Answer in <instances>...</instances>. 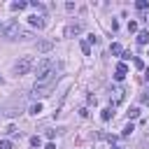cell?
<instances>
[{
  "mask_svg": "<svg viewBox=\"0 0 149 149\" xmlns=\"http://www.w3.org/2000/svg\"><path fill=\"white\" fill-rule=\"evenodd\" d=\"M28 7V2H23V0H19V2H12V9L14 12H19V9H26Z\"/></svg>",
  "mask_w": 149,
  "mask_h": 149,
  "instance_id": "7c38bea8",
  "label": "cell"
},
{
  "mask_svg": "<svg viewBox=\"0 0 149 149\" xmlns=\"http://www.w3.org/2000/svg\"><path fill=\"white\" fill-rule=\"evenodd\" d=\"M84 28H86L84 21H74V23H70V26L65 28V37H77L79 33H84Z\"/></svg>",
  "mask_w": 149,
  "mask_h": 149,
  "instance_id": "8992f818",
  "label": "cell"
},
{
  "mask_svg": "<svg viewBox=\"0 0 149 149\" xmlns=\"http://www.w3.org/2000/svg\"><path fill=\"white\" fill-rule=\"evenodd\" d=\"M56 81H58V72L51 70L49 74H44V77H40V79L35 81V86H33V95H49V93L54 91Z\"/></svg>",
  "mask_w": 149,
  "mask_h": 149,
  "instance_id": "6da1fadb",
  "label": "cell"
},
{
  "mask_svg": "<svg viewBox=\"0 0 149 149\" xmlns=\"http://www.w3.org/2000/svg\"><path fill=\"white\" fill-rule=\"evenodd\" d=\"M81 51L88 56V54H91V44H88V42H81Z\"/></svg>",
  "mask_w": 149,
  "mask_h": 149,
  "instance_id": "ac0fdd59",
  "label": "cell"
},
{
  "mask_svg": "<svg viewBox=\"0 0 149 149\" xmlns=\"http://www.w3.org/2000/svg\"><path fill=\"white\" fill-rule=\"evenodd\" d=\"M109 51H112V54H123V49H121V44H119V42H114V44L109 47Z\"/></svg>",
  "mask_w": 149,
  "mask_h": 149,
  "instance_id": "5bb4252c",
  "label": "cell"
},
{
  "mask_svg": "<svg viewBox=\"0 0 149 149\" xmlns=\"http://www.w3.org/2000/svg\"><path fill=\"white\" fill-rule=\"evenodd\" d=\"M2 35H5L7 40H19V37H21V40H28V37H30V33H23L16 21H9V23L2 28Z\"/></svg>",
  "mask_w": 149,
  "mask_h": 149,
  "instance_id": "7a4b0ae2",
  "label": "cell"
},
{
  "mask_svg": "<svg viewBox=\"0 0 149 149\" xmlns=\"http://www.w3.org/2000/svg\"><path fill=\"white\" fill-rule=\"evenodd\" d=\"M112 149H119V147H112Z\"/></svg>",
  "mask_w": 149,
  "mask_h": 149,
  "instance_id": "f1b7e54d",
  "label": "cell"
},
{
  "mask_svg": "<svg viewBox=\"0 0 149 149\" xmlns=\"http://www.w3.org/2000/svg\"><path fill=\"white\" fill-rule=\"evenodd\" d=\"M30 144H33V147H40V144H42V140H40L37 135H33V137H30Z\"/></svg>",
  "mask_w": 149,
  "mask_h": 149,
  "instance_id": "ffe728a7",
  "label": "cell"
},
{
  "mask_svg": "<svg viewBox=\"0 0 149 149\" xmlns=\"http://www.w3.org/2000/svg\"><path fill=\"white\" fill-rule=\"evenodd\" d=\"M133 130H135V126H133V123H126V126H123V135H130Z\"/></svg>",
  "mask_w": 149,
  "mask_h": 149,
  "instance_id": "e0dca14e",
  "label": "cell"
},
{
  "mask_svg": "<svg viewBox=\"0 0 149 149\" xmlns=\"http://www.w3.org/2000/svg\"><path fill=\"white\" fill-rule=\"evenodd\" d=\"M140 100H142V102H144V105H149V95H147V93H144V95H142V98H140Z\"/></svg>",
  "mask_w": 149,
  "mask_h": 149,
  "instance_id": "d4e9b609",
  "label": "cell"
},
{
  "mask_svg": "<svg viewBox=\"0 0 149 149\" xmlns=\"http://www.w3.org/2000/svg\"><path fill=\"white\" fill-rule=\"evenodd\" d=\"M54 47V40H40L37 42V51H49Z\"/></svg>",
  "mask_w": 149,
  "mask_h": 149,
  "instance_id": "ba28073f",
  "label": "cell"
},
{
  "mask_svg": "<svg viewBox=\"0 0 149 149\" xmlns=\"http://www.w3.org/2000/svg\"><path fill=\"white\" fill-rule=\"evenodd\" d=\"M147 56H149V51H147Z\"/></svg>",
  "mask_w": 149,
  "mask_h": 149,
  "instance_id": "f546056e",
  "label": "cell"
},
{
  "mask_svg": "<svg viewBox=\"0 0 149 149\" xmlns=\"http://www.w3.org/2000/svg\"><path fill=\"white\" fill-rule=\"evenodd\" d=\"M28 112H30L33 116H37V114L42 112V102H35V105H30V107H28Z\"/></svg>",
  "mask_w": 149,
  "mask_h": 149,
  "instance_id": "30bf717a",
  "label": "cell"
},
{
  "mask_svg": "<svg viewBox=\"0 0 149 149\" xmlns=\"http://www.w3.org/2000/svg\"><path fill=\"white\" fill-rule=\"evenodd\" d=\"M86 42H88V44H98V35H88Z\"/></svg>",
  "mask_w": 149,
  "mask_h": 149,
  "instance_id": "44dd1931",
  "label": "cell"
},
{
  "mask_svg": "<svg viewBox=\"0 0 149 149\" xmlns=\"http://www.w3.org/2000/svg\"><path fill=\"white\" fill-rule=\"evenodd\" d=\"M123 77H126V74H123V72H114V79H116V81H121V79H123Z\"/></svg>",
  "mask_w": 149,
  "mask_h": 149,
  "instance_id": "cb8c5ba5",
  "label": "cell"
},
{
  "mask_svg": "<svg viewBox=\"0 0 149 149\" xmlns=\"http://www.w3.org/2000/svg\"><path fill=\"white\" fill-rule=\"evenodd\" d=\"M116 72H123V74H126V72H128V65H126V63H119V65H116Z\"/></svg>",
  "mask_w": 149,
  "mask_h": 149,
  "instance_id": "d6986e66",
  "label": "cell"
},
{
  "mask_svg": "<svg viewBox=\"0 0 149 149\" xmlns=\"http://www.w3.org/2000/svg\"><path fill=\"white\" fill-rule=\"evenodd\" d=\"M51 70H56V65H54V61H51V58H42V61H37V63H35L37 79H40V77H44V74H49Z\"/></svg>",
  "mask_w": 149,
  "mask_h": 149,
  "instance_id": "277c9868",
  "label": "cell"
},
{
  "mask_svg": "<svg viewBox=\"0 0 149 149\" xmlns=\"http://www.w3.org/2000/svg\"><path fill=\"white\" fill-rule=\"evenodd\" d=\"M109 100H112V107H114V105H121V102L126 100V88H123V86H114L112 93H109Z\"/></svg>",
  "mask_w": 149,
  "mask_h": 149,
  "instance_id": "5b68a950",
  "label": "cell"
},
{
  "mask_svg": "<svg viewBox=\"0 0 149 149\" xmlns=\"http://www.w3.org/2000/svg\"><path fill=\"white\" fill-rule=\"evenodd\" d=\"M28 21H30V26H35V28H44V26H47V21H44V16H37V14H33V16H28Z\"/></svg>",
  "mask_w": 149,
  "mask_h": 149,
  "instance_id": "52a82bcc",
  "label": "cell"
},
{
  "mask_svg": "<svg viewBox=\"0 0 149 149\" xmlns=\"http://www.w3.org/2000/svg\"><path fill=\"white\" fill-rule=\"evenodd\" d=\"M128 33H137V21H128Z\"/></svg>",
  "mask_w": 149,
  "mask_h": 149,
  "instance_id": "2e32d148",
  "label": "cell"
},
{
  "mask_svg": "<svg viewBox=\"0 0 149 149\" xmlns=\"http://www.w3.org/2000/svg\"><path fill=\"white\" fill-rule=\"evenodd\" d=\"M47 149H56V147H54V144H47Z\"/></svg>",
  "mask_w": 149,
  "mask_h": 149,
  "instance_id": "83f0119b",
  "label": "cell"
},
{
  "mask_svg": "<svg viewBox=\"0 0 149 149\" xmlns=\"http://www.w3.org/2000/svg\"><path fill=\"white\" fill-rule=\"evenodd\" d=\"M144 21H147V26H149V14H147V16H144Z\"/></svg>",
  "mask_w": 149,
  "mask_h": 149,
  "instance_id": "4316f807",
  "label": "cell"
},
{
  "mask_svg": "<svg viewBox=\"0 0 149 149\" xmlns=\"http://www.w3.org/2000/svg\"><path fill=\"white\" fill-rule=\"evenodd\" d=\"M137 42L140 44H149V30H137Z\"/></svg>",
  "mask_w": 149,
  "mask_h": 149,
  "instance_id": "9c48e42d",
  "label": "cell"
},
{
  "mask_svg": "<svg viewBox=\"0 0 149 149\" xmlns=\"http://www.w3.org/2000/svg\"><path fill=\"white\" fill-rule=\"evenodd\" d=\"M33 68H35V61H33V56H21V58L16 61V65H14V72L21 77V74H28Z\"/></svg>",
  "mask_w": 149,
  "mask_h": 149,
  "instance_id": "3957f363",
  "label": "cell"
},
{
  "mask_svg": "<svg viewBox=\"0 0 149 149\" xmlns=\"http://www.w3.org/2000/svg\"><path fill=\"white\" fill-rule=\"evenodd\" d=\"M144 79H149V68H147V72H144Z\"/></svg>",
  "mask_w": 149,
  "mask_h": 149,
  "instance_id": "484cf974",
  "label": "cell"
},
{
  "mask_svg": "<svg viewBox=\"0 0 149 149\" xmlns=\"http://www.w3.org/2000/svg\"><path fill=\"white\" fill-rule=\"evenodd\" d=\"M112 114H114V112H112V107H105V109L100 112V119H102V121H109V119H112Z\"/></svg>",
  "mask_w": 149,
  "mask_h": 149,
  "instance_id": "8fae6325",
  "label": "cell"
},
{
  "mask_svg": "<svg viewBox=\"0 0 149 149\" xmlns=\"http://www.w3.org/2000/svg\"><path fill=\"white\" fill-rule=\"evenodd\" d=\"M135 7H137L140 12H144V9H149V2H147V0H137V2H135Z\"/></svg>",
  "mask_w": 149,
  "mask_h": 149,
  "instance_id": "4fadbf2b",
  "label": "cell"
},
{
  "mask_svg": "<svg viewBox=\"0 0 149 149\" xmlns=\"http://www.w3.org/2000/svg\"><path fill=\"white\" fill-rule=\"evenodd\" d=\"M133 63H135V68H137V70H142V68H144V61H142V58H135Z\"/></svg>",
  "mask_w": 149,
  "mask_h": 149,
  "instance_id": "7402d4cb",
  "label": "cell"
},
{
  "mask_svg": "<svg viewBox=\"0 0 149 149\" xmlns=\"http://www.w3.org/2000/svg\"><path fill=\"white\" fill-rule=\"evenodd\" d=\"M0 149H12V142H9V140H2V142H0Z\"/></svg>",
  "mask_w": 149,
  "mask_h": 149,
  "instance_id": "603a6c76",
  "label": "cell"
},
{
  "mask_svg": "<svg viewBox=\"0 0 149 149\" xmlns=\"http://www.w3.org/2000/svg\"><path fill=\"white\" fill-rule=\"evenodd\" d=\"M137 116H140V109L137 107H130L128 109V119H137Z\"/></svg>",
  "mask_w": 149,
  "mask_h": 149,
  "instance_id": "9a60e30c",
  "label": "cell"
}]
</instances>
